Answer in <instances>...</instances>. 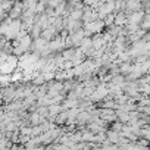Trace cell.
<instances>
[{
    "label": "cell",
    "instance_id": "6da1fadb",
    "mask_svg": "<svg viewBox=\"0 0 150 150\" xmlns=\"http://www.w3.org/2000/svg\"><path fill=\"white\" fill-rule=\"evenodd\" d=\"M18 68V57L13 54H9L3 63H0V74L2 75H12L15 69Z\"/></svg>",
    "mask_w": 150,
    "mask_h": 150
},
{
    "label": "cell",
    "instance_id": "7a4b0ae2",
    "mask_svg": "<svg viewBox=\"0 0 150 150\" xmlns=\"http://www.w3.org/2000/svg\"><path fill=\"white\" fill-rule=\"evenodd\" d=\"M47 47H49V50H50L52 53H60V52L65 49L63 38H60V37H59V34H57L54 38H52V40L47 43Z\"/></svg>",
    "mask_w": 150,
    "mask_h": 150
},
{
    "label": "cell",
    "instance_id": "3957f363",
    "mask_svg": "<svg viewBox=\"0 0 150 150\" xmlns=\"http://www.w3.org/2000/svg\"><path fill=\"white\" fill-rule=\"evenodd\" d=\"M22 11H24V5H22V2H21V0H16V2L13 3V6H12V9L8 12V16H9L12 21H13V19H19Z\"/></svg>",
    "mask_w": 150,
    "mask_h": 150
},
{
    "label": "cell",
    "instance_id": "277c9868",
    "mask_svg": "<svg viewBox=\"0 0 150 150\" xmlns=\"http://www.w3.org/2000/svg\"><path fill=\"white\" fill-rule=\"evenodd\" d=\"M100 118L106 122H113L116 121V115H115V109H105L100 108Z\"/></svg>",
    "mask_w": 150,
    "mask_h": 150
},
{
    "label": "cell",
    "instance_id": "5b68a950",
    "mask_svg": "<svg viewBox=\"0 0 150 150\" xmlns=\"http://www.w3.org/2000/svg\"><path fill=\"white\" fill-rule=\"evenodd\" d=\"M59 33H57V30L53 27V25H49L46 30H43L41 31V34H40V37H43L44 40H47V41H50L52 38H54L56 35H57Z\"/></svg>",
    "mask_w": 150,
    "mask_h": 150
},
{
    "label": "cell",
    "instance_id": "8992f818",
    "mask_svg": "<svg viewBox=\"0 0 150 150\" xmlns=\"http://www.w3.org/2000/svg\"><path fill=\"white\" fill-rule=\"evenodd\" d=\"M69 37H71V43H72V47H75V49H77V47L80 46L81 40L84 38V33H83V28H81V30H78V31H75V33H72V34H69Z\"/></svg>",
    "mask_w": 150,
    "mask_h": 150
},
{
    "label": "cell",
    "instance_id": "52a82bcc",
    "mask_svg": "<svg viewBox=\"0 0 150 150\" xmlns=\"http://www.w3.org/2000/svg\"><path fill=\"white\" fill-rule=\"evenodd\" d=\"M81 28H83V21H72V19H69L68 24H66V27H65V30L68 31V34H72V33L78 31Z\"/></svg>",
    "mask_w": 150,
    "mask_h": 150
},
{
    "label": "cell",
    "instance_id": "ba28073f",
    "mask_svg": "<svg viewBox=\"0 0 150 150\" xmlns=\"http://www.w3.org/2000/svg\"><path fill=\"white\" fill-rule=\"evenodd\" d=\"M47 109H49V116H47L49 121H54V118L63 110V109H62V105H57V103L47 106Z\"/></svg>",
    "mask_w": 150,
    "mask_h": 150
},
{
    "label": "cell",
    "instance_id": "9c48e42d",
    "mask_svg": "<svg viewBox=\"0 0 150 150\" xmlns=\"http://www.w3.org/2000/svg\"><path fill=\"white\" fill-rule=\"evenodd\" d=\"M119 138H121L119 132H115V131H112V129H106V140H108L109 143H112V144H118Z\"/></svg>",
    "mask_w": 150,
    "mask_h": 150
},
{
    "label": "cell",
    "instance_id": "30bf717a",
    "mask_svg": "<svg viewBox=\"0 0 150 150\" xmlns=\"http://www.w3.org/2000/svg\"><path fill=\"white\" fill-rule=\"evenodd\" d=\"M115 25H118V27H124L125 24H127V13L125 12H118V13H115V22H113Z\"/></svg>",
    "mask_w": 150,
    "mask_h": 150
},
{
    "label": "cell",
    "instance_id": "8fae6325",
    "mask_svg": "<svg viewBox=\"0 0 150 150\" xmlns=\"http://www.w3.org/2000/svg\"><path fill=\"white\" fill-rule=\"evenodd\" d=\"M74 53H75V47H65L60 52V56L63 57V60H71L74 57Z\"/></svg>",
    "mask_w": 150,
    "mask_h": 150
},
{
    "label": "cell",
    "instance_id": "7c38bea8",
    "mask_svg": "<svg viewBox=\"0 0 150 150\" xmlns=\"http://www.w3.org/2000/svg\"><path fill=\"white\" fill-rule=\"evenodd\" d=\"M121 28L122 27H118V25H109V27H106V33L109 34V35H112L113 38H116L118 35H119V33H121Z\"/></svg>",
    "mask_w": 150,
    "mask_h": 150
},
{
    "label": "cell",
    "instance_id": "4fadbf2b",
    "mask_svg": "<svg viewBox=\"0 0 150 150\" xmlns=\"http://www.w3.org/2000/svg\"><path fill=\"white\" fill-rule=\"evenodd\" d=\"M81 18H83V11L74 9L69 12V19H72V21H81Z\"/></svg>",
    "mask_w": 150,
    "mask_h": 150
},
{
    "label": "cell",
    "instance_id": "5bb4252c",
    "mask_svg": "<svg viewBox=\"0 0 150 150\" xmlns=\"http://www.w3.org/2000/svg\"><path fill=\"white\" fill-rule=\"evenodd\" d=\"M34 112H37V113H38L41 118H44V119H47V116H49V109H47V106H37Z\"/></svg>",
    "mask_w": 150,
    "mask_h": 150
},
{
    "label": "cell",
    "instance_id": "9a60e30c",
    "mask_svg": "<svg viewBox=\"0 0 150 150\" xmlns=\"http://www.w3.org/2000/svg\"><path fill=\"white\" fill-rule=\"evenodd\" d=\"M113 22H115V13H109V15H106V16L103 18L105 28H106V27H109V25H113Z\"/></svg>",
    "mask_w": 150,
    "mask_h": 150
},
{
    "label": "cell",
    "instance_id": "2e32d148",
    "mask_svg": "<svg viewBox=\"0 0 150 150\" xmlns=\"http://www.w3.org/2000/svg\"><path fill=\"white\" fill-rule=\"evenodd\" d=\"M122 127H124V124L119 122V121H113V122H110V129L115 131V132H121Z\"/></svg>",
    "mask_w": 150,
    "mask_h": 150
},
{
    "label": "cell",
    "instance_id": "e0dca14e",
    "mask_svg": "<svg viewBox=\"0 0 150 150\" xmlns=\"http://www.w3.org/2000/svg\"><path fill=\"white\" fill-rule=\"evenodd\" d=\"M118 150H121V149H118Z\"/></svg>",
    "mask_w": 150,
    "mask_h": 150
},
{
    "label": "cell",
    "instance_id": "ac0fdd59",
    "mask_svg": "<svg viewBox=\"0 0 150 150\" xmlns=\"http://www.w3.org/2000/svg\"><path fill=\"white\" fill-rule=\"evenodd\" d=\"M0 2H2V0H0Z\"/></svg>",
    "mask_w": 150,
    "mask_h": 150
}]
</instances>
